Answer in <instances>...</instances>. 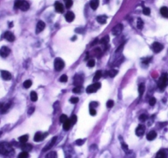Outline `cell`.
<instances>
[{"mask_svg":"<svg viewBox=\"0 0 168 158\" xmlns=\"http://www.w3.org/2000/svg\"><path fill=\"white\" fill-rule=\"evenodd\" d=\"M59 81L61 82H66L68 81V77H67V75H65V74H64V75H62L61 77L59 78Z\"/></svg>","mask_w":168,"mask_h":158,"instance_id":"46","label":"cell"},{"mask_svg":"<svg viewBox=\"0 0 168 158\" xmlns=\"http://www.w3.org/2000/svg\"><path fill=\"white\" fill-rule=\"evenodd\" d=\"M124 49V44H121L119 47L117 48V49L115 50V53L116 54H120L122 52V50Z\"/></svg>","mask_w":168,"mask_h":158,"instance_id":"43","label":"cell"},{"mask_svg":"<svg viewBox=\"0 0 168 158\" xmlns=\"http://www.w3.org/2000/svg\"><path fill=\"white\" fill-rule=\"evenodd\" d=\"M21 3V0H17L14 3V8L15 9H17V8H20V5Z\"/></svg>","mask_w":168,"mask_h":158,"instance_id":"44","label":"cell"},{"mask_svg":"<svg viewBox=\"0 0 168 158\" xmlns=\"http://www.w3.org/2000/svg\"><path fill=\"white\" fill-rule=\"evenodd\" d=\"M65 18H66V21H67L68 22H72L75 18L74 13L73 12H68L65 15Z\"/></svg>","mask_w":168,"mask_h":158,"instance_id":"17","label":"cell"},{"mask_svg":"<svg viewBox=\"0 0 168 158\" xmlns=\"http://www.w3.org/2000/svg\"><path fill=\"white\" fill-rule=\"evenodd\" d=\"M101 87V83L100 82H96V83L92 84V85H90L87 87L86 91H87V93H94L95 91H96L98 89Z\"/></svg>","mask_w":168,"mask_h":158,"instance_id":"4","label":"cell"},{"mask_svg":"<svg viewBox=\"0 0 168 158\" xmlns=\"http://www.w3.org/2000/svg\"><path fill=\"white\" fill-rule=\"evenodd\" d=\"M45 28V23L42 21H40L37 22L36 24V29H35V32L36 33H40V32L43 31V30Z\"/></svg>","mask_w":168,"mask_h":158,"instance_id":"12","label":"cell"},{"mask_svg":"<svg viewBox=\"0 0 168 158\" xmlns=\"http://www.w3.org/2000/svg\"><path fill=\"white\" fill-rule=\"evenodd\" d=\"M156 158H166V154H165V152H162V151L159 152L157 154Z\"/></svg>","mask_w":168,"mask_h":158,"instance_id":"38","label":"cell"},{"mask_svg":"<svg viewBox=\"0 0 168 158\" xmlns=\"http://www.w3.org/2000/svg\"><path fill=\"white\" fill-rule=\"evenodd\" d=\"M17 158H29V153L26 152H21Z\"/></svg>","mask_w":168,"mask_h":158,"instance_id":"34","label":"cell"},{"mask_svg":"<svg viewBox=\"0 0 168 158\" xmlns=\"http://www.w3.org/2000/svg\"><path fill=\"white\" fill-rule=\"evenodd\" d=\"M160 12L164 17H167V18L168 17V8L167 7H162L160 9Z\"/></svg>","mask_w":168,"mask_h":158,"instance_id":"24","label":"cell"},{"mask_svg":"<svg viewBox=\"0 0 168 158\" xmlns=\"http://www.w3.org/2000/svg\"><path fill=\"white\" fill-rule=\"evenodd\" d=\"M57 152H49L46 155L45 158H57Z\"/></svg>","mask_w":168,"mask_h":158,"instance_id":"30","label":"cell"},{"mask_svg":"<svg viewBox=\"0 0 168 158\" xmlns=\"http://www.w3.org/2000/svg\"><path fill=\"white\" fill-rule=\"evenodd\" d=\"M108 42H109V36L108 35H105V37H103V38L101 40V44H106Z\"/></svg>","mask_w":168,"mask_h":158,"instance_id":"36","label":"cell"},{"mask_svg":"<svg viewBox=\"0 0 168 158\" xmlns=\"http://www.w3.org/2000/svg\"><path fill=\"white\" fill-rule=\"evenodd\" d=\"M144 132H145V126L144 125H138V127L136 128V135L138 136V137H141V136L143 135Z\"/></svg>","mask_w":168,"mask_h":158,"instance_id":"13","label":"cell"},{"mask_svg":"<svg viewBox=\"0 0 168 158\" xmlns=\"http://www.w3.org/2000/svg\"><path fill=\"white\" fill-rule=\"evenodd\" d=\"M150 61H151V58H148V59H143V64H148V63L150 62Z\"/></svg>","mask_w":168,"mask_h":158,"instance_id":"57","label":"cell"},{"mask_svg":"<svg viewBox=\"0 0 168 158\" xmlns=\"http://www.w3.org/2000/svg\"><path fill=\"white\" fill-rule=\"evenodd\" d=\"M123 60H124V57H120V58H119L117 59V60L115 61V63L114 64V65L116 66V65H119V64H121V63L123 62Z\"/></svg>","mask_w":168,"mask_h":158,"instance_id":"48","label":"cell"},{"mask_svg":"<svg viewBox=\"0 0 168 158\" xmlns=\"http://www.w3.org/2000/svg\"><path fill=\"white\" fill-rule=\"evenodd\" d=\"M77 120H78V117H77L75 114L72 115V116H71V118H69V121H70L71 124H74V123H76Z\"/></svg>","mask_w":168,"mask_h":158,"instance_id":"35","label":"cell"},{"mask_svg":"<svg viewBox=\"0 0 168 158\" xmlns=\"http://www.w3.org/2000/svg\"><path fill=\"white\" fill-rule=\"evenodd\" d=\"M114 105V101L112 100H109L108 101L106 102V106L107 108H112Z\"/></svg>","mask_w":168,"mask_h":158,"instance_id":"45","label":"cell"},{"mask_svg":"<svg viewBox=\"0 0 168 158\" xmlns=\"http://www.w3.org/2000/svg\"><path fill=\"white\" fill-rule=\"evenodd\" d=\"M12 152V145L6 142L0 143V153L3 155H8Z\"/></svg>","mask_w":168,"mask_h":158,"instance_id":"1","label":"cell"},{"mask_svg":"<svg viewBox=\"0 0 168 158\" xmlns=\"http://www.w3.org/2000/svg\"><path fill=\"white\" fill-rule=\"evenodd\" d=\"M28 135L27 134H25V135H22L21 136L20 138H19V142L21 143V144H23V143H26V142L28 141Z\"/></svg>","mask_w":168,"mask_h":158,"instance_id":"25","label":"cell"},{"mask_svg":"<svg viewBox=\"0 0 168 158\" xmlns=\"http://www.w3.org/2000/svg\"><path fill=\"white\" fill-rule=\"evenodd\" d=\"M30 8V4L28 3V2L26 1H21V5H20V9L23 12H26Z\"/></svg>","mask_w":168,"mask_h":158,"instance_id":"18","label":"cell"},{"mask_svg":"<svg viewBox=\"0 0 168 158\" xmlns=\"http://www.w3.org/2000/svg\"><path fill=\"white\" fill-rule=\"evenodd\" d=\"M31 100H32V101H36L37 100V98H38V96H37V94H36V92L35 91H31Z\"/></svg>","mask_w":168,"mask_h":158,"instance_id":"33","label":"cell"},{"mask_svg":"<svg viewBox=\"0 0 168 158\" xmlns=\"http://www.w3.org/2000/svg\"><path fill=\"white\" fill-rule=\"evenodd\" d=\"M167 77L166 74L162 75V77H161L160 80H159L158 82V87L161 90H164L166 87V86H167Z\"/></svg>","mask_w":168,"mask_h":158,"instance_id":"5","label":"cell"},{"mask_svg":"<svg viewBox=\"0 0 168 158\" xmlns=\"http://www.w3.org/2000/svg\"><path fill=\"white\" fill-rule=\"evenodd\" d=\"M68 119H69V118H68V117H67V115H66V114H62V115L59 117L60 122H61V123H64L65 121H67Z\"/></svg>","mask_w":168,"mask_h":158,"instance_id":"39","label":"cell"},{"mask_svg":"<svg viewBox=\"0 0 168 158\" xmlns=\"http://www.w3.org/2000/svg\"><path fill=\"white\" fill-rule=\"evenodd\" d=\"M118 73V71L115 69H111L110 71L108 72V75L109 77H110V78H114V77H115L116 75H117Z\"/></svg>","mask_w":168,"mask_h":158,"instance_id":"32","label":"cell"},{"mask_svg":"<svg viewBox=\"0 0 168 158\" xmlns=\"http://www.w3.org/2000/svg\"><path fill=\"white\" fill-rule=\"evenodd\" d=\"M1 134H2V132H0V136H1Z\"/></svg>","mask_w":168,"mask_h":158,"instance_id":"61","label":"cell"},{"mask_svg":"<svg viewBox=\"0 0 168 158\" xmlns=\"http://www.w3.org/2000/svg\"><path fill=\"white\" fill-rule=\"evenodd\" d=\"M99 105V103L98 102H96V101H92L90 103V108H96L97 105Z\"/></svg>","mask_w":168,"mask_h":158,"instance_id":"50","label":"cell"},{"mask_svg":"<svg viewBox=\"0 0 168 158\" xmlns=\"http://www.w3.org/2000/svg\"><path fill=\"white\" fill-rule=\"evenodd\" d=\"M10 54V49L8 48L7 46H3V47L0 49V55L3 58H6Z\"/></svg>","mask_w":168,"mask_h":158,"instance_id":"9","label":"cell"},{"mask_svg":"<svg viewBox=\"0 0 168 158\" xmlns=\"http://www.w3.org/2000/svg\"><path fill=\"white\" fill-rule=\"evenodd\" d=\"M78 97H72L69 100V101L71 102V103H73V104H76V103H78Z\"/></svg>","mask_w":168,"mask_h":158,"instance_id":"52","label":"cell"},{"mask_svg":"<svg viewBox=\"0 0 168 158\" xmlns=\"http://www.w3.org/2000/svg\"><path fill=\"white\" fill-rule=\"evenodd\" d=\"M124 158H135V154L133 153V152H128V153H126V156Z\"/></svg>","mask_w":168,"mask_h":158,"instance_id":"47","label":"cell"},{"mask_svg":"<svg viewBox=\"0 0 168 158\" xmlns=\"http://www.w3.org/2000/svg\"><path fill=\"white\" fill-rule=\"evenodd\" d=\"M34 110H35V107H31L29 109H28V115H31V114H33V112H34Z\"/></svg>","mask_w":168,"mask_h":158,"instance_id":"56","label":"cell"},{"mask_svg":"<svg viewBox=\"0 0 168 158\" xmlns=\"http://www.w3.org/2000/svg\"><path fill=\"white\" fill-rule=\"evenodd\" d=\"M106 20H107V17L104 15L98 16V17H96V21H97V22H99L100 24H105V23H106Z\"/></svg>","mask_w":168,"mask_h":158,"instance_id":"22","label":"cell"},{"mask_svg":"<svg viewBox=\"0 0 168 158\" xmlns=\"http://www.w3.org/2000/svg\"><path fill=\"white\" fill-rule=\"evenodd\" d=\"M97 42H98V39H96V40H95L93 41V42L92 43V45H94V44H96Z\"/></svg>","mask_w":168,"mask_h":158,"instance_id":"59","label":"cell"},{"mask_svg":"<svg viewBox=\"0 0 168 158\" xmlns=\"http://www.w3.org/2000/svg\"><path fill=\"white\" fill-rule=\"evenodd\" d=\"M96 109H95L94 108H90V114L91 115L94 116V115H96Z\"/></svg>","mask_w":168,"mask_h":158,"instance_id":"55","label":"cell"},{"mask_svg":"<svg viewBox=\"0 0 168 158\" xmlns=\"http://www.w3.org/2000/svg\"><path fill=\"white\" fill-rule=\"evenodd\" d=\"M47 133H36L34 136V141L35 142H41L44 138L47 136Z\"/></svg>","mask_w":168,"mask_h":158,"instance_id":"11","label":"cell"},{"mask_svg":"<svg viewBox=\"0 0 168 158\" xmlns=\"http://www.w3.org/2000/svg\"><path fill=\"white\" fill-rule=\"evenodd\" d=\"M121 147H122V149H123V150L125 151L126 153L129 152V151H128V145H127L126 143H121Z\"/></svg>","mask_w":168,"mask_h":158,"instance_id":"41","label":"cell"},{"mask_svg":"<svg viewBox=\"0 0 168 158\" xmlns=\"http://www.w3.org/2000/svg\"><path fill=\"white\" fill-rule=\"evenodd\" d=\"M1 76L3 79H4L5 81H9L11 78H12V75L8 71H5V70H3L1 71Z\"/></svg>","mask_w":168,"mask_h":158,"instance_id":"15","label":"cell"},{"mask_svg":"<svg viewBox=\"0 0 168 158\" xmlns=\"http://www.w3.org/2000/svg\"><path fill=\"white\" fill-rule=\"evenodd\" d=\"M75 39H76V36H74V37H73V38H72V40H73V41L75 40Z\"/></svg>","mask_w":168,"mask_h":158,"instance_id":"60","label":"cell"},{"mask_svg":"<svg viewBox=\"0 0 168 158\" xmlns=\"http://www.w3.org/2000/svg\"><path fill=\"white\" fill-rule=\"evenodd\" d=\"M101 76H102V73H101V71H97L94 76L93 81L94 82H97V81L101 78Z\"/></svg>","mask_w":168,"mask_h":158,"instance_id":"28","label":"cell"},{"mask_svg":"<svg viewBox=\"0 0 168 158\" xmlns=\"http://www.w3.org/2000/svg\"><path fill=\"white\" fill-rule=\"evenodd\" d=\"M21 150H22L23 152H28L32 149V145L29 144V143H23V144H21Z\"/></svg>","mask_w":168,"mask_h":158,"instance_id":"20","label":"cell"},{"mask_svg":"<svg viewBox=\"0 0 168 158\" xmlns=\"http://www.w3.org/2000/svg\"><path fill=\"white\" fill-rule=\"evenodd\" d=\"M143 12L144 15L149 16L150 13H151V10H150V8H144L143 9Z\"/></svg>","mask_w":168,"mask_h":158,"instance_id":"40","label":"cell"},{"mask_svg":"<svg viewBox=\"0 0 168 158\" xmlns=\"http://www.w3.org/2000/svg\"><path fill=\"white\" fill-rule=\"evenodd\" d=\"M157 137V133L155 131H151L148 133L147 135V139L149 140V141H152V140L155 139Z\"/></svg>","mask_w":168,"mask_h":158,"instance_id":"23","label":"cell"},{"mask_svg":"<svg viewBox=\"0 0 168 158\" xmlns=\"http://www.w3.org/2000/svg\"><path fill=\"white\" fill-rule=\"evenodd\" d=\"M31 85H32V82L31 80H26V81H25V82H23V87H24L25 88H26V89L30 88Z\"/></svg>","mask_w":168,"mask_h":158,"instance_id":"31","label":"cell"},{"mask_svg":"<svg viewBox=\"0 0 168 158\" xmlns=\"http://www.w3.org/2000/svg\"><path fill=\"white\" fill-rule=\"evenodd\" d=\"M155 104H156V99H155L154 97H152L149 100V105L153 106V105H154Z\"/></svg>","mask_w":168,"mask_h":158,"instance_id":"53","label":"cell"},{"mask_svg":"<svg viewBox=\"0 0 168 158\" xmlns=\"http://www.w3.org/2000/svg\"><path fill=\"white\" fill-rule=\"evenodd\" d=\"M147 118H148V115L145 114H143L139 116V120H140V121H145Z\"/></svg>","mask_w":168,"mask_h":158,"instance_id":"49","label":"cell"},{"mask_svg":"<svg viewBox=\"0 0 168 158\" xmlns=\"http://www.w3.org/2000/svg\"><path fill=\"white\" fill-rule=\"evenodd\" d=\"M84 143H85V140L84 139H78L76 141V144L78 145V146H82Z\"/></svg>","mask_w":168,"mask_h":158,"instance_id":"51","label":"cell"},{"mask_svg":"<svg viewBox=\"0 0 168 158\" xmlns=\"http://www.w3.org/2000/svg\"><path fill=\"white\" fill-rule=\"evenodd\" d=\"M123 30V26L121 24H117L116 26H115L112 29L111 32L114 35H119V34L122 32Z\"/></svg>","mask_w":168,"mask_h":158,"instance_id":"6","label":"cell"},{"mask_svg":"<svg viewBox=\"0 0 168 158\" xmlns=\"http://www.w3.org/2000/svg\"><path fill=\"white\" fill-rule=\"evenodd\" d=\"M10 107V104L7 103V104H1L0 105V113L1 114H4L8 111V109H9Z\"/></svg>","mask_w":168,"mask_h":158,"instance_id":"19","label":"cell"},{"mask_svg":"<svg viewBox=\"0 0 168 158\" xmlns=\"http://www.w3.org/2000/svg\"><path fill=\"white\" fill-rule=\"evenodd\" d=\"M3 37H4L7 40L10 41V42H12V41H14V40H15V35H14L13 34H12V32H10V31L5 32Z\"/></svg>","mask_w":168,"mask_h":158,"instance_id":"14","label":"cell"},{"mask_svg":"<svg viewBox=\"0 0 168 158\" xmlns=\"http://www.w3.org/2000/svg\"><path fill=\"white\" fill-rule=\"evenodd\" d=\"M54 69L56 70V71H61V70L64 68L65 64H64V60L62 59L56 58L54 60Z\"/></svg>","mask_w":168,"mask_h":158,"instance_id":"2","label":"cell"},{"mask_svg":"<svg viewBox=\"0 0 168 158\" xmlns=\"http://www.w3.org/2000/svg\"><path fill=\"white\" fill-rule=\"evenodd\" d=\"M56 141H57V137H54L52 139H51L50 141H49V143H47V145H46V146L44 148V149H43V152H45V151L50 150V149L54 147V145L55 144Z\"/></svg>","mask_w":168,"mask_h":158,"instance_id":"8","label":"cell"},{"mask_svg":"<svg viewBox=\"0 0 168 158\" xmlns=\"http://www.w3.org/2000/svg\"><path fill=\"white\" fill-rule=\"evenodd\" d=\"M80 91H81V87H76L73 89V91H74V93H79Z\"/></svg>","mask_w":168,"mask_h":158,"instance_id":"54","label":"cell"},{"mask_svg":"<svg viewBox=\"0 0 168 158\" xmlns=\"http://www.w3.org/2000/svg\"><path fill=\"white\" fill-rule=\"evenodd\" d=\"M87 66L89 68H92L95 66V60L94 59H89V61L87 62Z\"/></svg>","mask_w":168,"mask_h":158,"instance_id":"42","label":"cell"},{"mask_svg":"<svg viewBox=\"0 0 168 158\" xmlns=\"http://www.w3.org/2000/svg\"><path fill=\"white\" fill-rule=\"evenodd\" d=\"M73 5V0H65V6L67 8H70Z\"/></svg>","mask_w":168,"mask_h":158,"instance_id":"37","label":"cell"},{"mask_svg":"<svg viewBox=\"0 0 168 158\" xmlns=\"http://www.w3.org/2000/svg\"><path fill=\"white\" fill-rule=\"evenodd\" d=\"M54 8H55V10H56L58 12H60V13H63L64 12V5L62 4L60 2H55Z\"/></svg>","mask_w":168,"mask_h":158,"instance_id":"16","label":"cell"},{"mask_svg":"<svg viewBox=\"0 0 168 158\" xmlns=\"http://www.w3.org/2000/svg\"><path fill=\"white\" fill-rule=\"evenodd\" d=\"M144 91H145V85L143 83H141L140 85L138 86V92H139V96H142V95L143 94Z\"/></svg>","mask_w":168,"mask_h":158,"instance_id":"27","label":"cell"},{"mask_svg":"<svg viewBox=\"0 0 168 158\" xmlns=\"http://www.w3.org/2000/svg\"><path fill=\"white\" fill-rule=\"evenodd\" d=\"M83 28H79V29H76V30H75V31H76V32H79V33H83Z\"/></svg>","mask_w":168,"mask_h":158,"instance_id":"58","label":"cell"},{"mask_svg":"<svg viewBox=\"0 0 168 158\" xmlns=\"http://www.w3.org/2000/svg\"><path fill=\"white\" fill-rule=\"evenodd\" d=\"M64 153H65L66 158H77L75 152L71 147L69 146L65 147V148H64Z\"/></svg>","mask_w":168,"mask_h":158,"instance_id":"3","label":"cell"},{"mask_svg":"<svg viewBox=\"0 0 168 158\" xmlns=\"http://www.w3.org/2000/svg\"><path fill=\"white\" fill-rule=\"evenodd\" d=\"M63 128L64 130H69V128H71V126H72V124H71L70 121H69V119H68L67 121H65L64 123H63Z\"/></svg>","mask_w":168,"mask_h":158,"instance_id":"26","label":"cell"},{"mask_svg":"<svg viewBox=\"0 0 168 158\" xmlns=\"http://www.w3.org/2000/svg\"><path fill=\"white\" fill-rule=\"evenodd\" d=\"M83 82V78L82 75H76V76L74 77V83L76 87H81Z\"/></svg>","mask_w":168,"mask_h":158,"instance_id":"10","label":"cell"},{"mask_svg":"<svg viewBox=\"0 0 168 158\" xmlns=\"http://www.w3.org/2000/svg\"><path fill=\"white\" fill-rule=\"evenodd\" d=\"M99 6V0H92L90 2V7L92 10H96Z\"/></svg>","mask_w":168,"mask_h":158,"instance_id":"21","label":"cell"},{"mask_svg":"<svg viewBox=\"0 0 168 158\" xmlns=\"http://www.w3.org/2000/svg\"><path fill=\"white\" fill-rule=\"evenodd\" d=\"M143 25H144V23H143V21L142 19L138 18L137 20V27L138 28L139 30H141L143 27Z\"/></svg>","mask_w":168,"mask_h":158,"instance_id":"29","label":"cell"},{"mask_svg":"<svg viewBox=\"0 0 168 158\" xmlns=\"http://www.w3.org/2000/svg\"><path fill=\"white\" fill-rule=\"evenodd\" d=\"M152 49L155 53H159V52H161L163 49V45L158 42H154L152 44Z\"/></svg>","mask_w":168,"mask_h":158,"instance_id":"7","label":"cell"}]
</instances>
